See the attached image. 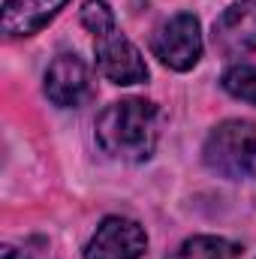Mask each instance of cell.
<instances>
[{"label": "cell", "mask_w": 256, "mask_h": 259, "mask_svg": "<svg viewBox=\"0 0 256 259\" xmlns=\"http://www.w3.org/2000/svg\"><path fill=\"white\" fill-rule=\"evenodd\" d=\"M163 112L151 100L130 97L112 103L97 118V142L106 154L124 163H145L160 142Z\"/></svg>", "instance_id": "6da1fadb"}, {"label": "cell", "mask_w": 256, "mask_h": 259, "mask_svg": "<svg viewBox=\"0 0 256 259\" xmlns=\"http://www.w3.org/2000/svg\"><path fill=\"white\" fill-rule=\"evenodd\" d=\"M81 24L94 33V55L100 72L115 84H139L148 78V64L142 52L121 33L115 12L106 0H84Z\"/></svg>", "instance_id": "7a4b0ae2"}, {"label": "cell", "mask_w": 256, "mask_h": 259, "mask_svg": "<svg viewBox=\"0 0 256 259\" xmlns=\"http://www.w3.org/2000/svg\"><path fill=\"white\" fill-rule=\"evenodd\" d=\"M202 160L220 178H232V181L256 178V124L223 121L205 139Z\"/></svg>", "instance_id": "3957f363"}, {"label": "cell", "mask_w": 256, "mask_h": 259, "mask_svg": "<svg viewBox=\"0 0 256 259\" xmlns=\"http://www.w3.org/2000/svg\"><path fill=\"white\" fill-rule=\"evenodd\" d=\"M151 52L163 66L175 72H187L202 58V30L193 12H178L166 18L151 33Z\"/></svg>", "instance_id": "277c9868"}, {"label": "cell", "mask_w": 256, "mask_h": 259, "mask_svg": "<svg viewBox=\"0 0 256 259\" xmlns=\"http://www.w3.org/2000/svg\"><path fill=\"white\" fill-rule=\"evenodd\" d=\"M145 250H148L145 229L130 217L112 214L91 235L84 247V259H142Z\"/></svg>", "instance_id": "5b68a950"}, {"label": "cell", "mask_w": 256, "mask_h": 259, "mask_svg": "<svg viewBox=\"0 0 256 259\" xmlns=\"http://www.w3.org/2000/svg\"><path fill=\"white\" fill-rule=\"evenodd\" d=\"M214 46L223 58H244L256 52V0L226 6L214 21Z\"/></svg>", "instance_id": "8992f818"}, {"label": "cell", "mask_w": 256, "mask_h": 259, "mask_svg": "<svg viewBox=\"0 0 256 259\" xmlns=\"http://www.w3.org/2000/svg\"><path fill=\"white\" fill-rule=\"evenodd\" d=\"M88 94H91L88 64L72 52L58 55L46 72V97L61 109H75L88 100Z\"/></svg>", "instance_id": "52a82bcc"}, {"label": "cell", "mask_w": 256, "mask_h": 259, "mask_svg": "<svg viewBox=\"0 0 256 259\" xmlns=\"http://www.w3.org/2000/svg\"><path fill=\"white\" fill-rule=\"evenodd\" d=\"M66 0H6L3 3V33L6 36H30L42 30Z\"/></svg>", "instance_id": "ba28073f"}, {"label": "cell", "mask_w": 256, "mask_h": 259, "mask_svg": "<svg viewBox=\"0 0 256 259\" xmlns=\"http://www.w3.org/2000/svg\"><path fill=\"white\" fill-rule=\"evenodd\" d=\"M241 247L235 241L217 238V235H193L181 241L178 250H172L169 259H238Z\"/></svg>", "instance_id": "9c48e42d"}, {"label": "cell", "mask_w": 256, "mask_h": 259, "mask_svg": "<svg viewBox=\"0 0 256 259\" xmlns=\"http://www.w3.org/2000/svg\"><path fill=\"white\" fill-rule=\"evenodd\" d=\"M223 91L232 94L235 100H244V103L256 106V66L241 64V66L226 69L223 72Z\"/></svg>", "instance_id": "30bf717a"}, {"label": "cell", "mask_w": 256, "mask_h": 259, "mask_svg": "<svg viewBox=\"0 0 256 259\" xmlns=\"http://www.w3.org/2000/svg\"><path fill=\"white\" fill-rule=\"evenodd\" d=\"M0 259H27V256H24L21 250H15V247H9V244H6V247L0 250Z\"/></svg>", "instance_id": "8fae6325"}]
</instances>
